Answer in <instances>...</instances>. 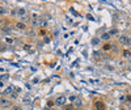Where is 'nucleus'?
<instances>
[{
    "mask_svg": "<svg viewBox=\"0 0 131 110\" xmlns=\"http://www.w3.org/2000/svg\"><path fill=\"white\" fill-rule=\"evenodd\" d=\"M0 88H4V81H0Z\"/></svg>",
    "mask_w": 131,
    "mask_h": 110,
    "instance_id": "72a5a7b5",
    "label": "nucleus"
},
{
    "mask_svg": "<svg viewBox=\"0 0 131 110\" xmlns=\"http://www.w3.org/2000/svg\"><path fill=\"white\" fill-rule=\"evenodd\" d=\"M9 110H22V109H21L20 106H12V108H10Z\"/></svg>",
    "mask_w": 131,
    "mask_h": 110,
    "instance_id": "a878e982",
    "label": "nucleus"
},
{
    "mask_svg": "<svg viewBox=\"0 0 131 110\" xmlns=\"http://www.w3.org/2000/svg\"><path fill=\"white\" fill-rule=\"evenodd\" d=\"M110 38H111V35L109 34L108 31H106V33H104V34H102L101 37H100V40H102V41H106V42H108V41H110Z\"/></svg>",
    "mask_w": 131,
    "mask_h": 110,
    "instance_id": "0eeeda50",
    "label": "nucleus"
},
{
    "mask_svg": "<svg viewBox=\"0 0 131 110\" xmlns=\"http://www.w3.org/2000/svg\"><path fill=\"white\" fill-rule=\"evenodd\" d=\"M110 110H117L115 108H110Z\"/></svg>",
    "mask_w": 131,
    "mask_h": 110,
    "instance_id": "e433bc0d",
    "label": "nucleus"
},
{
    "mask_svg": "<svg viewBox=\"0 0 131 110\" xmlns=\"http://www.w3.org/2000/svg\"><path fill=\"white\" fill-rule=\"evenodd\" d=\"M129 55H130V51L129 50H125V51H123V54H122L123 58H129Z\"/></svg>",
    "mask_w": 131,
    "mask_h": 110,
    "instance_id": "5701e85b",
    "label": "nucleus"
},
{
    "mask_svg": "<svg viewBox=\"0 0 131 110\" xmlns=\"http://www.w3.org/2000/svg\"><path fill=\"white\" fill-rule=\"evenodd\" d=\"M24 15H26V10L25 9H24V8H19V9H17V16H24Z\"/></svg>",
    "mask_w": 131,
    "mask_h": 110,
    "instance_id": "9b49d317",
    "label": "nucleus"
},
{
    "mask_svg": "<svg viewBox=\"0 0 131 110\" xmlns=\"http://www.w3.org/2000/svg\"><path fill=\"white\" fill-rule=\"evenodd\" d=\"M0 15H1V16L7 15V9L4 8V7H0Z\"/></svg>",
    "mask_w": 131,
    "mask_h": 110,
    "instance_id": "aec40b11",
    "label": "nucleus"
},
{
    "mask_svg": "<svg viewBox=\"0 0 131 110\" xmlns=\"http://www.w3.org/2000/svg\"><path fill=\"white\" fill-rule=\"evenodd\" d=\"M76 98H77V97H76V96H70V101H72V102H73V101H75V100H76Z\"/></svg>",
    "mask_w": 131,
    "mask_h": 110,
    "instance_id": "cd10ccee",
    "label": "nucleus"
},
{
    "mask_svg": "<svg viewBox=\"0 0 131 110\" xmlns=\"http://www.w3.org/2000/svg\"><path fill=\"white\" fill-rule=\"evenodd\" d=\"M94 109L96 110H105V104L102 101H96L94 102Z\"/></svg>",
    "mask_w": 131,
    "mask_h": 110,
    "instance_id": "39448f33",
    "label": "nucleus"
},
{
    "mask_svg": "<svg viewBox=\"0 0 131 110\" xmlns=\"http://www.w3.org/2000/svg\"><path fill=\"white\" fill-rule=\"evenodd\" d=\"M9 98H12V100H17V98H19V93H17V92H15V90H13L12 93L9 94Z\"/></svg>",
    "mask_w": 131,
    "mask_h": 110,
    "instance_id": "f8f14e48",
    "label": "nucleus"
},
{
    "mask_svg": "<svg viewBox=\"0 0 131 110\" xmlns=\"http://www.w3.org/2000/svg\"><path fill=\"white\" fill-rule=\"evenodd\" d=\"M43 110H52V109H51V108H49V106H47V108H45Z\"/></svg>",
    "mask_w": 131,
    "mask_h": 110,
    "instance_id": "f704fd0d",
    "label": "nucleus"
},
{
    "mask_svg": "<svg viewBox=\"0 0 131 110\" xmlns=\"http://www.w3.org/2000/svg\"><path fill=\"white\" fill-rule=\"evenodd\" d=\"M102 50L104 51H110L111 50V43H105L104 47H102Z\"/></svg>",
    "mask_w": 131,
    "mask_h": 110,
    "instance_id": "ddd939ff",
    "label": "nucleus"
},
{
    "mask_svg": "<svg viewBox=\"0 0 131 110\" xmlns=\"http://www.w3.org/2000/svg\"><path fill=\"white\" fill-rule=\"evenodd\" d=\"M129 60H131V52H130V55H129Z\"/></svg>",
    "mask_w": 131,
    "mask_h": 110,
    "instance_id": "c9c22d12",
    "label": "nucleus"
},
{
    "mask_svg": "<svg viewBox=\"0 0 131 110\" xmlns=\"http://www.w3.org/2000/svg\"><path fill=\"white\" fill-rule=\"evenodd\" d=\"M15 28L17 30H21V31H26V29H28L26 24L22 22V21H17V22L15 24Z\"/></svg>",
    "mask_w": 131,
    "mask_h": 110,
    "instance_id": "f03ea898",
    "label": "nucleus"
},
{
    "mask_svg": "<svg viewBox=\"0 0 131 110\" xmlns=\"http://www.w3.org/2000/svg\"><path fill=\"white\" fill-rule=\"evenodd\" d=\"M111 50L114 51V52H118L119 49H118V46H117V45H113V43H111Z\"/></svg>",
    "mask_w": 131,
    "mask_h": 110,
    "instance_id": "4be33fe9",
    "label": "nucleus"
},
{
    "mask_svg": "<svg viewBox=\"0 0 131 110\" xmlns=\"http://www.w3.org/2000/svg\"><path fill=\"white\" fill-rule=\"evenodd\" d=\"M40 34H41V35H46V30H43V29H42V30L40 31Z\"/></svg>",
    "mask_w": 131,
    "mask_h": 110,
    "instance_id": "473e14b6",
    "label": "nucleus"
},
{
    "mask_svg": "<svg viewBox=\"0 0 131 110\" xmlns=\"http://www.w3.org/2000/svg\"><path fill=\"white\" fill-rule=\"evenodd\" d=\"M43 41L46 42V43H49V42H50V38H49V37H45V38H43Z\"/></svg>",
    "mask_w": 131,
    "mask_h": 110,
    "instance_id": "c85d7f7f",
    "label": "nucleus"
},
{
    "mask_svg": "<svg viewBox=\"0 0 131 110\" xmlns=\"http://www.w3.org/2000/svg\"><path fill=\"white\" fill-rule=\"evenodd\" d=\"M40 19H41V17H40ZM40 19H31L30 20V25L31 26H40Z\"/></svg>",
    "mask_w": 131,
    "mask_h": 110,
    "instance_id": "1a4fd4ad",
    "label": "nucleus"
},
{
    "mask_svg": "<svg viewBox=\"0 0 131 110\" xmlns=\"http://www.w3.org/2000/svg\"><path fill=\"white\" fill-rule=\"evenodd\" d=\"M10 15H12L13 17L17 16V9H12V12H10Z\"/></svg>",
    "mask_w": 131,
    "mask_h": 110,
    "instance_id": "bb28decb",
    "label": "nucleus"
},
{
    "mask_svg": "<svg viewBox=\"0 0 131 110\" xmlns=\"http://www.w3.org/2000/svg\"><path fill=\"white\" fill-rule=\"evenodd\" d=\"M15 92H17V93H21V89H20V88H17V87H15Z\"/></svg>",
    "mask_w": 131,
    "mask_h": 110,
    "instance_id": "2f4dec72",
    "label": "nucleus"
},
{
    "mask_svg": "<svg viewBox=\"0 0 131 110\" xmlns=\"http://www.w3.org/2000/svg\"><path fill=\"white\" fill-rule=\"evenodd\" d=\"M63 110H75V106L73 105H63Z\"/></svg>",
    "mask_w": 131,
    "mask_h": 110,
    "instance_id": "4468645a",
    "label": "nucleus"
},
{
    "mask_svg": "<svg viewBox=\"0 0 131 110\" xmlns=\"http://www.w3.org/2000/svg\"><path fill=\"white\" fill-rule=\"evenodd\" d=\"M93 55H94V58H96V59H101V52L100 51H94Z\"/></svg>",
    "mask_w": 131,
    "mask_h": 110,
    "instance_id": "6ab92c4d",
    "label": "nucleus"
},
{
    "mask_svg": "<svg viewBox=\"0 0 131 110\" xmlns=\"http://www.w3.org/2000/svg\"><path fill=\"white\" fill-rule=\"evenodd\" d=\"M30 20H31V17H30L29 15H24V16H21V17H20V21H22V22H25V24H26V22H29Z\"/></svg>",
    "mask_w": 131,
    "mask_h": 110,
    "instance_id": "6e6552de",
    "label": "nucleus"
},
{
    "mask_svg": "<svg viewBox=\"0 0 131 110\" xmlns=\"http://www.w3.org/2000/svg\"><path fill=\"white\" fill-rule=\"evenodd\" d=\"M121 110H126V109H125V108H121Z\"/></svg>",
    "mask_w": 131,
    "mask_h": 110,
    "instance_id": "4c0bfd02",
    "label": "nucleus"
},
{
    "mask_svg": "<svg viewBox=\"0 0 131 110\" xmlns=\"http://www.w3.org/2000/svg\"><path fill=\"white\" fill-rule=\"evenodd\" d=\"M9 106H12V102H10L8 98L0 97V108L5 109V108H9Z\"/></svg>",
    "mask_w": 131,
    "mask_h": 110,
    "instance_id": "f257e3e1",
    "label": "nucleus"
},
{
    "mask_svg": "<svg viewBox=\"0 0 131 110\" xmlns=\"http://www.w3.org/2000/svg\"><path fill=\"white\" fill-rule=\"evenodd\" d=\"M13 90H15V87H13V85H12V87H8V88H5V89L3 90V96H9V94L12 93Z\"/></svg>",
    "mask_w": 131,
    "mask_h": 110,
    "instance_id": "423d86ee",
    "label": "nucleus"
},
{
    "mask_svg": "<svg viewBox=\"0 0 131 110\" xmlns=\"http://www.w3.org/2000/svg\"><path fill=\"white\" fill-rule=\"evenodd\" d=\"M105 70H108V71H114V67L110 66V64H106V66H105Z\"/></svg>",
    "mask_w": 131,
    "mask_h": 110,
    "instance_id": "b1692460",
    "label": "nucleus"
},
{
    "mask_svg": "<svg viewBox=\"0 0 131 110\" xmlns=\"http://www.w3.org/2000/svg\"><path fill=\"white\" fill-rule=\"evenodd\" d=\"M22 102H24V104H29V102H30V98H29V96H25V97L22 98Z\"/></svg>",
    "mask_w": 131,
    "mask_h": 110,
    "instance_id": "412c9836",
    "label": "nucleus"
},
{
    "mask_svg": "<svg viewBox=\"0 0 131 110\" xmlns=\"http://www.w3.org/2000/svg\"><path fill=\"white\" fill-rule=\"evenodd\" d=\"M5 41L8 42V43H13V40H10V38H5Z\"/></svg>",
    "mask_w": 131,
    "mask_h": 110,
    "instance_id": "7c9ffc66",
    "label": "nucleus"
},
{
    "mask_svg": "<svg viewBox=\"0 0 131 110\" xmlns=\"http://www.w3.org/2000/svg\"><path fill=\"white\" fill-rule=\"evenodd\" d=\"M9 79V75L8 73H4V75H0V81H7Z\"/></svg>",
    "mask_w": 131,
    "mask_h": 110,
    "instance_id": "2eb2a0df",
    "label": "nucleus"
},
{
    "mask_svg": "<svg viewBox=\"0 0 131 110\" xmlns=\"http://www.w3.org/2000/svg\"><path fill=\"white\" fill-rule=\"evenodd\" d=\"M73 106H75V108H81V106H83V102H81V100H80L79 97L73 101Z\"/></svg>",
    "mask_w": 131,
    "mask_h": 110,
    "instance_id": "9d476101",
    "label": "nucleus"
},
{
    "mask_svg": "<svg viewBox=\"0 0 131 110\" xmlns=\"http://www.w3.org/2000/svg\"><path fill=\"white\" fill-rule=\"evenodd\" d=\"M54 104H55L56 106H63V105H66V97H64V96H59V97H56L55 101H54Z\"/></svg>",
    "mask_w": 131,
    "mask_h": 110,
    "instance_id": "7ed1b4c3",
    "label": "nucleus"
},
{
    "mask_svg": "<svg viewBox=\"0 0 131 110\" xmlns=\"http://www.w3.org/2000/svg\"><path fill=\"white\" fill-rule=\"evenodd\" d=\"M40 26H41V28H46V26H47V21L40 19Z\"/></svg>",
    "mask_w": 131,
    "mask_h": 110,
    "instance_id": "dca6fc26",
    "label": "nucleus"
},
{
    "mask_svg": "<svg viewBox=\"0 0 131 110\" xmlns=\"http://www.w3.org/2000/svg\"><path fill=\"white\" fill-rule=\"evenodd\" d=\"M108 33L113 37V35H117V34H118V29H110V30L108 31Z\"/></svg>",
    "mask_w": 131,
    "mask_h": 110,
    "instance_id": "a211bd4d",
    "label": "nucleus"
},
{
    "mask_svg": "<svg viewBox=\"0 0 131 110\" xmlns=\"http://www.w3.org/2000/svg\"><path fill=\"white\" fill-rule=\"evenodd\" d=\"M100 38H97V37H94L93 38V40H92V45H93V46H96V45H98V43H100Z\"/></svg>",
    "mask_w": 131,
    "mask_h": 110,
    "instance_id": "f3484780",
    "label": "nucleus"
},
{
    "mask_svg": "<svg viewBox=\"0 0 131 110\" xmlns=\"http://www.w3.org/2000/svg\"><path fill=\"white\" fill-rule=\"evenodd\" d=\"M127 40H129V35L122 34V35H119V38H118V43L126 46V45H127Z\"/></svg>",
    "mask_w": 131,
    "mask_h": 110,
    "instance_id": "20e7f679",
    "label": "nucleus"
},
{
    "mask_svg": "<svg viewBox=\"0 0 131 110\" xmlns=\"http://www.w3.org/2000/svg\"><path fill=\"white\" fill-rule=\"evenodd\" d=\"M126 46H131V37H129V40H127V45Z\"/></svg>",
    "mask_w": 131,
    "mask_h": 110,
    "instance_id": "c756f323",
    "label": "nucleus"
},
{
    "mask_svg": "<svg viewBox=\"0 0 131 110\" xmlns=\"http://www.w3.org/2000/svg\"><path fill=\"white\" fill-rule=\"evenodd\" d=\"M28 35H29V37H34V35H35V31H33V30H28Z\"/></svg>",
    "mask_w": 131,
    "mask_h": 110,
    "instance_id": "393cba45",
    "label": "nucleus"
}]
</instances>
